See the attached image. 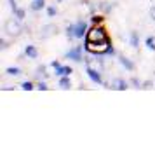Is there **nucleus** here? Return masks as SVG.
I'll list each match as a JSON object with an SVG mask.
<instances>
[{
	"label": "nucleus",
	"instance_id": "nucleus-27",
	"mask_svg": "<svg viewBox=\"0 0 155 150\" xmlns=\"http://www.w3.org/2000/svg\"><path fill=\"white\" fill-rule=\"evenodd\" d=\"M9 45H7V42H5V40H4V38H2V40H0V49L4 51V49H7Z\"/></svg>",
	"mask_w": 155,
	"mask_h": 150
},
{
	"label": "nucleus",
	"instance_id": "nucleus-24",
	"mask_svg": "<svg viewBox=\"0 0 155 150\" xmlns=\"http://www.w3.org/2000/svg\"><path fill=\"white\" fill-rule=\"evenodd\" d=\"M152 86H153V82H152V80H145V82H143V86H141V89H152Z\"/></svg>",
	"mask_w": 155,
	"mask_h": 150
},
{
	"label": "nucleus",
	"instance_id": "nucleus-17",
	"mask_svg": "<svg viewBox=\"0 0 155 150\" xmlns=\"http://www.w3.org/2000/svg\"><path fill=\"white\" fill-rule=\"evenodd\" d=\"M5 73L11 75V77H18V75H21V68L19 66H9L7 70H5Z\"/></svg>",
	"mask_w": 155,
	"mask_h": 150
},
{
	"label": "nucleus",
	"instance_id": "nucleus-6",
	"mask_svg": "<svg viewBox=\"0 0 155 150\" xmlns=\"http://www.w3.org/2000/svg\"><path fill=\"white\" fill-rule=\"evenodd\" d=\"M85 73H87V77L94 82V84H103V77H101V73L98 70H94L91 65H85Z\"/></svg>",
	"mask_w": 155,
	"mask_h": 150
},
{
	"label": "nucleus",
	"instance_id": "nucleus-4",
	"mask_svg": "<svg viewBox=\"0 0 155 150\" xmlns=\"http://www.w3.org/2000/svg\"><path fill=\"white\" fill-rule=\"evenodd\" d=\"M59 33V28H58V25H54V23H47V25H42V28H40V32H38V37L42 38V40H47V38H51V37H54Z\"/></svg>",
	"mask_w": 155,
	"mask_h": 150
},
{
	"label": "nucleus",
	"instance_id": "nucleus-12",
	"mask_svg": "<svg viewBox=\"0 0 155 150\" xmlns=\"http://www.w3.org/2000/svg\"><path fill=\"white\" fill-rule=\"evenodd\" d=\"M73 73V68L68 66V65H61L59 68H56V75L58 77H63V75H71Z\"/></svg>",
	"mask_w": 155,
	"mask_h": 150
},
{
	"label": "nucleus",
	"instance_id": "nucleus-21",
	"mask_svg": "<svg viewBox=\"0 0 155 150\" xmlns=\"http://www.w3.org/2000/svg\"><path fill=\"white\" fill-rule=\"evenodd\" d=\"M129 84H131L134 89H141V86H143V82H140V79H138V77H133V79L129 80Z\"/></svg>",
	"mask_w": 155,
	"mask_h": 150
},
{
	"label": "nucleus",
	"instance_id": "nucleus-10",
	"mask_svg": "<svg viewBox=\"0 0 155 150\" xmlns=\"http://www.w3.org/2000/svg\"><path fill=\"white\" fill-rule=\"evenodd\" d=\"M58 86L61 87L63 91H68L71 87V79L70 75H63V77H59V80H58Z\"/></svg>",
	"mask_w": 155,
	"mask_h": 150
},
{
	"label": "nucleus",
	"instance_id": "nucleus-18",
	"mask_svg": "<svg viewBox=\"0 0 155 150\" xmlns=\"http://www.w3.org/2000/svg\"><path fill=\"white\" fill-rule=\"evenodd\" d=\"M145 44H147V47H148L150 51H155V37H153V35L147 37V40H145Z\"/></svg>",
	"mask_w": 155,
	"mask_h": 150
},
{
	"label": "nucleus",
	"instance_id": "nucleus-13",
	"mask_svg": "<svg viewBox=\"0 0 155 150\" xmlns=\"http://www.w3.org/2000/svg\"><path fill=\"white\" fill-rule=\"evenodd\" d=\"M129 42H131V47H140V33L136 32V30H133L131 33H129Z\"/></svg>",
	"mask_w": 155,
	"mask_h": 150
},
{
	"label": "nucleus",
	"instance_id": "nucleus-29",
	"mask_svg": "<svg viewBox=\"0 0 155 150\" xmlns=\"http://www.w3.org/2000/svg\"><path fill=\"white\" fill-rule=\"evenodd\" d=\"M106 54H108V56H115V49H113V47H110V49H108V52H106Z\"/></svg>",
	"mask_w": 155,
	"mask_h": 150
},
{
	"label": "nucleus",
	"instance_id": "nucleus-26",
	"mask_svg": "<svg viewBox=\"0 0 155 150\" xmlns=\"http://www.w3.org/2000/svg\"><path fill=\"white\" fill-rule=\"evenodd\" d=\"M51 66H52V68L56 70V68H59V66H61V63H59L58 59H54V61H51Z\"/></svg>",
	"mask_w": 155,
	"mask_h": 150
},
{
	"label": "nucleus",
	"instance_id": "nucleus-1",
	"mask_svg": "<svg viewBox=\"0 0 155 150\" xmlns=\"http://www.w3.org/2000/svg\"><path fill=\"white\" fill-rule=\"evenodd\" d=\"M4 32H5V35L7 37H19L23 33V25H21V19H18V18H9L7 21L4 23Z\"/></svg>",
	"mask_w": 155,
	"mask_h": 150
},
{
	"label": "nucleus",
	"instance_id": "nucleus-5",
	"mask_svg": "<svg viewBox=\"0 0 155 150\" xmlns=\"http://www.w3.org/2000/svg\"><path fill=\"white\" fill-rule=\"evenodd\" d=\"M84 47H85V45H84ZM84 47H82V45H75V47H71V49L64 54V58H68V59L75 61V63L84 61V58H82V51H84Z\"/></svg>",
	"mask_w": 155,
	"mask_h": 150
},
{
	"label": "nucleus",
	"instance_id": "nucleus-3",
	"mask_svg": "<svg viewBox=\"0 0 155 150\" xmlns=\"http://www.w3.org/2000/svg\"><path fill=\"white\" fill-rule=\"evenodd\" d=\"M85 40H87V42H103V40H110V37L106 33L105 26L98 25V26H92V28L87 32Z\"/></svg>",
	"mask_w": 155,
	"mask_h": 150
},
{
	"label": "nucleus",
	"instance_id": "nucleus-19",
	"mask_svg": "<svg viewBox=\"0 0 155 150\" xmlns=\"http://www.w3.org/2000/svg\"><path fill=\"white\" fill-rule=\"evenodd\" d=\"M14 16L18 18V19H21V21H23V19L26 18V11H25V9H21V7H18L14 11Z\"/></svg>",
	"mask_w": 155,
	"mask_h": 150
},
{
	"label": "nucleus",
	"instance_id": "nucleus-2",
	"mask_svg": "<svg viewBox=\"0 0 155 150\" xmlns=\"http://www.w3.org/2000/svg\"><path fill=\"white\" fill-rule=\"evenodd\" d=\"M112 47V40H103V42H87L85 40V51L91 54H98L103 56L108 52V49Z\"/></svg>",
	"mask_w": 155,
	"mask_h": 150
},
{
	"label": "nucleus",
	"instance_id": "nucleus-14",
	"mask_svg": "<svg viewBox=\"0 0 155 150\" xmlns=\"http://www.w3.org/2000/svg\"><path fill=\"white\" fill-rule=\"evenodd\" d=\"M35 77L37 79H40V80H45L47 77H49V73H47V70H45V66H37V70H35Z\"/></svg>",
	"mask_w": 155,
	"mask_h": 150
},
{
	"label": "nucleus",
	"instance_id": "nucleus-8",
	"mask_svg": "<svg viewBox=\"0 0 155 150\" xmlns=\"http://www.w3.org/2000/svg\"><path fill=\"white\" fill-rule=\"evenodd\" d=\"M129 82H127L126 79H120V77H117V79L112 80V87L110 89H115V91H126V89H129Z\"/></svg>",
	"mask_w": 155,
	"mask_h": 150
},
{
	"label": "nucleus",
	"instance_id": "nucleus-9",
	"mask_svg": "<svg viewBox=\"0 0 155 150\" xmlns=\"http://www.w3.org/2000/svg\"><path fill=\"white\" fill-rule=\"evenodd\" d=\"M119 63L122 65V66H124V68H126L127 72H134V68H136L133 61H131V59H129L127 56H122V54L119 56Z\"/></svg>",
	"mask_w": 155,
	"mask_h": 150
},
{
	"label": "nucleus",
	"instance_id": "nucleus-16",
	"mask_svg": "<svg viewBox=\"0 0 155 150\" xmlns=\"http://www.w3.org/2000/svg\"><path fill=\"white\" fill-rule=\"evenodd\" d=\"M64 35H66V38H68V40H73V38H77V37H75V25H70V26H66V30H64Z\"/></svg>",
	"mask_w": 155,
	"mask_h": 150
},
{
	"label": "nucleus",
	"instance_id": "nucleus-7",
	"mask_svg": "<svg viewBox=\"0 0 155 150\" xmlns=\"http://www.w3.org/2000/svg\"><path fill=\"white\" fill-rule=\"evenodd\" d=\"M87 21H84V19H78L77 23H75V37L77 38H84L85 35H87Z\"/></svg>",
	"mask_w": 155,
	"mask_h": 150
},
{
	"label": "nucleus",
	"instance_id": "nucleus-22",
	"mask_svg": "<svg viewBox=\"0 0 155 150\" xmlns=\"http://www.w3.org/2000/svg\"><path fill=\"white\" fill-rule=\"evenodd\" d=\"M37 89H38V91H47V89H49V86L45 84V80H40V82L37 84Z\"/></svg>",
	"mask_w": 155,
	"mask_h": 150
},
{
	"label": "nucleus",
	"instance_id": "nucleus-25",
	"mask_svg": "<svg viewBox=\"0 0 155 150\" xmlns=\"http://www.w3.org/2000/svg\"><path fill=\"white\" fill-rule=\"evenodd\" d=\"M91 21L94 23V25H96V23L99 25V23L103 21V18H101V16H92V18H91Z\"/></svg>",
	"mask_w": 155,
	"mask_h": 150
},
{
	"label": "nucleus",
	"instance_id": "nucleus-15",
	"mask_svg": "<svg viewBox=\"0 0 155 150\" xmlns=\"http://www.w3.org/2000/svg\"><path fill=\"white\" fill-rule=\"evenodd\" d=\"M30 7H31V11H42L45 7V0H33Z\"/></svg>",
	"mask_w": 155,
	"mask_h": 150
},
{
	"label": "nucleus",
	"instance_id": "nucleus-20",
	"mask_svg": "<svg viewBox=\"0 0 155 150\" xmlns=\"http://www.w3.org/2000/svg\"><path fill=\"white\" fill-rule=\"evenodd\" d=\"M21 89H23V91H33V89H37V87L33 86V82L26 80V82H23V84H21Z\"/></svg>",
	"mask_w": 155,
	"mask_h": 150
},
{
	"label": "nucleus",
	"instance_id": "nucleus-28",
	"mask_svg": "<svg viewBox=\"0 0 155 150\" xmlns=\"http://www.w3.org/2000/svg\"><path fill=\"white\" fill-rule=\"evenodd\" d=\"M150 18H152V21H155V5L150 9Z\"/></svg>",
	"mask_w": 155,
	"mask_h": 150
},
{
	"label": "nucleus",
	"instance_id": "nucleus-11",
	"mask_svg": "<svg viewBox=\"0 0 155 150\" xmlns=\"http://www.w3.org/2000/svg\"><path fill=\"white\" fill-rule=\"evenodd\" d=\"M25 56H28L30 59H37V58H38V49H37L35 45L30 44V45L25 47Z\"/></svg>",
	"mask_w": 155,
	"mask_h": 150
},
{
	"label": "nucleus",
	"instance_id": "nucleus-23",
	"mask_svg": "<svg viewBox=\"0 0 155 150\" xmlns=\"http://www.w3.org/2000/svg\"><path fill=\"white\" fill-rule=\"evenodd\" d=\"M56 14H58V9L52 7V5H49V7H47V16H49V18H54Z\"/></svg>",
	"mask_w": 155,
	"mask_h": 150
}]
</instances>
